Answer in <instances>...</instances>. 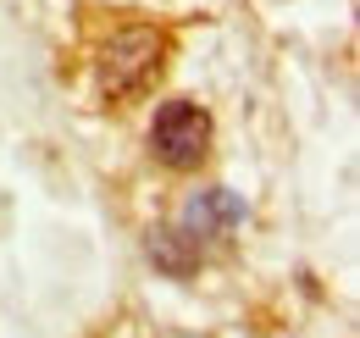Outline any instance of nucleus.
Masks as SVG:
<instances>
[{"label":"nucleus","mask_w":360,"mask_h":338,"mask_svg":"<svg viewBox=\"0 0 360 338\" xmlns=\"http://www.w3.org/2000/svg\"><path fill=\"white\" fill-rule=\"evenodd\" d=\"M161 56H167V34L161 28H122L105 61H100V94L117 106V100H134L144 89L155 84L161 73Z\"/></svg>","instance_id":"1"},{"label":"nucleus","mask_w":360,"mask_h":338,"mask_svg":"<svg viewBox=\"0 0 360 338\" xmlns=\"http://www.w3.org/2000/svg\"><path fill=\"white\" fill-rule=\"evenodd\" d=\"M150 150L167 161L172 172H188L205 161L211 150V117L194 106V100H167L150 123Z\"/></svg>","instance_id":"2"},{"label":"nucleus","mask_w":360,"mask_h":338,"mask_svg":"<svg viewBox=\"0 0 360 338\" xmlns=\"http://www.w3.org/2000/svg\"><path fill=\"white\" fill-rule=\"evenodd\" d=\"M238 222V206H233V194L227 189H205L194 206H188V227L205 239V233H227Z\"/></svg>","instance_id":"3"}]
</instances>
